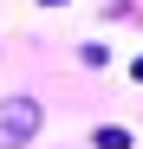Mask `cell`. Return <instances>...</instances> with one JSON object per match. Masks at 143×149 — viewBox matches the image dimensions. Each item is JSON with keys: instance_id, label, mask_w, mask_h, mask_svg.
<instances>
[{"instance_id": "obj_1", "label": "cell", "mask_w": 143, "mask_h": 149, "mask_svg": "<svg viewBox=\"0 0 143 149\" xmlns=\"http://www.w3.org/2000/svg\"><path fill=\"white\" fill-rule=\"evenodd\" d=\"M33 130H39V104H33V97H13V104H0V149L26 143Z\"/></svg>"}, {"instance_id": "obj_2", "label": "cell", "mask_w": 143, "mask_h": 149, "mask_svg": "<svg viewBox=\"0 0 143 149\" xmlns=\"http://www.w3.org/2000/svg\"><path fill=\"white\" fill-rule=\"evenodd\" d=\"M98 149H130V130H117V123H104V130H98Z\"/></svg>"}, {"instance_id": "obj_3", "label": "cell", "mask_w": 143, "mask_h": 149, "mask_svg": "<svg viewBox=\"0 0 143 149\" xmlns=\"http://www.w3.org/2000/svg\"><path fill=\"white\" fill-rule=\"evenodd\" d=\"M130 78H137V84H143V58H137V65H130Z\"/></svg>"}, {"instance_id": "obj_4", "label": "cell", "mask_w": 143, "mask_h": 149, "mask_svg": "<svg viewBox=\"0 0 143 149\" xmlns=\"http://www.w3.org/2000/svg\"><path fill=\"white\" fill-rule=\"evenodd\" d=\"M46 7H59V0H46Z\"/></svg>"}]
</instances>
